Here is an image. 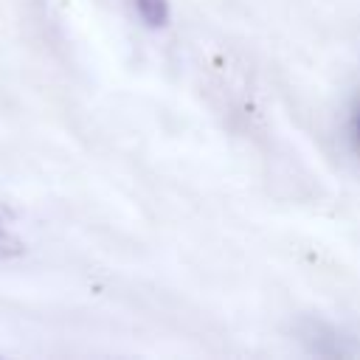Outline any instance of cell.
I'll return each instance as SVG.
<instances>
[{
	"mask_svg": "<svg viewBox=\"0 0 360 360\" xmlns=\"http://www.w3.org/2000/svg\"><path fill=\"white\" fill-rule=\"evenodd\" d=\"M132 6H135L138 20L152 31H160L172 22V3L169 0H132Z\"/></svg>",
	"mask_w": 360,
	"mask_h": 360,
	"instance_id": "obj_1",
	"label": "cell"
},
{
	"mask_svg": "<svg viewBox=\"0 0 360 360\" xmlns=\"http://www.w3.org/2000/svg\"><path fill=\"white\" fill-rule=\"evenodd\" d=\"M349 132H352V141H354V146L360 149V110L352 115V121H349Z\"/></svg>",
	"mask_w": 360,
	"mask_h": 360,
	"instance_id": "obj_3",
	"label": "cell"
},
{
	"mask_svg": "<svg viewBox=\"0 0 360 360\" xmlns=\"http://www.w3.org/2000/svg\"><path fill=\"white\" fill-rule=\"evenodd\" d=\"M22 253V239L8 231L3 222H0V259H8V256H20Z\"/></svg>",
	"mask_w": 360,
	"mask_h": 360,
	"instance_id": "obj_2",
	"label": "cell"
}]
</instances>
